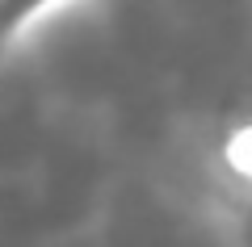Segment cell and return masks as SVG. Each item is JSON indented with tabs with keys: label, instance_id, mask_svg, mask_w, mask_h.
<instances>
[{
	"label": "cell",
	"instance_id": "cell-1",
	"mask_svg": "<svg viewBox=\"0 0 252 247\" xmlns=\"http://www.w3.org/2000/svg\"><path fill=\"white\" fill-rule=\"evenodd\" d=\"M227 159L235 164V172L252 176V126H244V130L231 138V147H227Z\"/></svg>",
	"mask_w": 252,
	"mask_h": 247
},
{
	"label": "cell",
	"instance_id": "cell-2",
	"mask_svg": "<svg viewBox=\"0 0 252 247\" xmlns=\"http://www.w3.org/2000/svg\"><path fill=\"white\" fill-rule=\"evenodd\" d=\"M13 4H17V0H0V21H4V9H13Z\"/></svg>",
	"mask_w": 252,
	"mask_h": 247
}]
</instances>
